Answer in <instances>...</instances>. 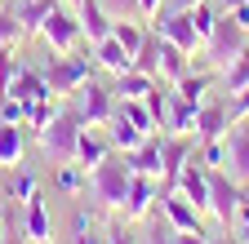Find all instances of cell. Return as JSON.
Returning <instances> with one entry per match:
<instances>
[{
    "label": "cell",
    "instance_id": "6da1fadb",
    "mask_svg": "<svg viewBox=\"0 0 249 244\" xmlns=\"http://www.w3.org/2000/svg\"><path fill=\"white\" fill-rule=\"evenodd\" d=\"M80 133H85L80 115L71 107H58V115L49 120V125L36 129V142H40V151H45L53 164H71L76 151H80Z\"/></svg>",
    "mask_w": 249,
    "mask_h": 244
},
{
    "label": "cell",
    "instance_id": "7a4b0ae2",
    "mask_svg": "<svg viewBox=\"0 0 249 244\" xmlns=\"http://www.w3.org/2000/svg\"><path fill=\"white\" fill-rule=\"evenodd\" d=\"M129 182H134V173H129V164H124V156H107L103 164L89 169V191H93V200H98L103 209H111V213L124 209Z\"/></svg>",
    "mask_w": 249,
    "mask_h": 244
},
{
    "label": "cell",
    "instance_id": "3957f363",
    "mask_svg": "<svg viewBox=\"0 0 249 244\" xmlns=\"http://www.w3.org/2000/svg\"><path fill=\"white\" fill-rule=\"evenodd\" d=\"M93 58L89 53H80V49H71V53H49V63H45V80H49V89H53V98H71L80 84H89L93 80Z\"/></svg>",
    "mask_w": 249,
    "mask_h": 244
},
{
    "label": "cell",
    "instance_id": "277c9868",
    "mask_svg": "<svg viewBox=\"0 0 249 244\" xmlns=\"http://www.w3.org/2000/svg\"><path fill=\"white\" fill-rule=\"evenodd\" d=\"M249 49V32L240 22H231V14H218V22H213V32H209V40H205V63L209 67H227L236 53H245Z\"/></svg>",
    "mask_w": 249,
    "mask_h": 244
},
{
    "label": "cell",
    "instance_id": "5b68a950",
    "mask_svg": "<svg viewBox=\"0 0 249 244\" xmlns=\"http://www.w3.org/2000/svg\"><path fill=\"white\" fill-rule=\"evenodd\" d=\"M71 111L80 115V125L85 129H107L111 125V115H116V89H103V84H80L76 94H71Z\"/></svg>",
    "mask_w": 249,
    "mask_h": 244
},
{
    "label": "cell",
    "instance_id": "8992f818",
    "mask_svg": "<svg viewBox=\"0 0 249 244\" xmlns=\"http://www.w3.org/2000/svg\"><path fill=\"white\" fill-rule=\"evenodd\" d=\"M240 195H245V187H240V182H236L227 169H209V213L218 218V227H223V231L236 227Z\"/></svg>",
    "mask_w": 249,
    "mask_h": 244
},
{
    "label": "cell",
    "instance_id": "52a82bcc",
    "mask_svg": "<svg viewBox=\"0 0 249 244\" xmlns=\"http://www.w3.org/2000/svg\"><path fill=\"white\" fill-rule=\"evenodd\" d=\"M151 22H156V36H160V40H169V45H178L187 58H196V53L205 49V40H200V32H196V22H192V14H187V9L156 14Z\"/></svg>",
    "mask_w": 249,
    "mask_h": 244
},
{
    "label": "cell",
    "instance_id": "ba28073f",
    "mask_svg": "<svg viewBox=\"0 0 249 244\" xmlns=\"http://www.w3.org/2000/svg\"><path fill=\"white\" fill-rule=\"evenodd\" d=\"M36 36L49 45V53H71V49H80V40H85V36H80V18L67 14L62 5L40 22V32H36Z\"/></svg>",
    "mask_w": 249,
    "mask_h": 244
},
{
    "label": "cell",
    "instance_id": "9c48e42d",
    "mask_svg": "<svg viewBox=\"0 0 249 244\" xmlns=\"http://www.w3.org/2000/svg\"><path fill=\"white\" fill-rule=\"evenodd\" d=\"M156 204H160V182H156V178H142V173H134L129 195H124V209H120V218H124V222H147Z\"/></svg>",
    "mask_w": 249,
    "mask_h": 244
},
{
    "label": "cell",
    "instance_id": "30bf717a",
    "mask_svg": "<svg viewBox=\"0 0 249 244\" xmlns=\"http://www.w3.org/2000/svg\"><path fill=\"white\" fill-rule=\"evenodd\" d=\"M227 129H231V120H227V102H200L196 107V125H192V138H196V146L200 142H213V138H227Z\"/></svg>",
    "mask_w": 249,
    "mask_h": 244
},
{
    "label": "cell",
    "instance_id": "8fae6325",
    "mask_svg": "<svg viewBox=\"0 0 249 244\" xmlns=\"http://www.w3.org/2000/svg\"><path fill=\"white\" fill-rule=\"evenodd\" d=\"M160 218H165L174 231H205V227H200V209L187 200L182 191H165V195H160Z\"/></svg>",
    "mask_w": 249,
    "mask_h": 244
},
{
    "label": "cell",
    "instance_id": "7c38bea8",
    "mask_svg": "<svg viewBox=\"0 0 249 244\" xmlns=\"http://www.w3.org/2000/svg\"><path fill=\"white\" fill-rule=\"evenodd\" d=\"M22 231L31 244H53V218H49V204L40 200V191L22 204Z\"/></svg>",
    "mask_w": 249,
    "mask_h": 244
},
{
    "label": "cell",
    "instance_id": "4fadbf2b",
    "mask_svg": "<svg viewBox=\"0 0 249 244\" xmlns=\"http://www.w3.org/2000/svg\"><path fill=\"white\" fill-rule=\"evenodd\" d=\"M174 191H182L187 200H192L200 213H209V169L205 164H196V156L182 164V173H178V187Z\"/></svg>",
    "mask_w": 249,
    "mask_h": 244
},
{
    "label": "cell",
    "instance_id": "5bb4252c",
    "mask_svg": "<svg viewBox=\"0 0 249 244\" xmlns=\"http://www.w3.org/2000/svg\"><path fill=\"white\" fill-rule=\"evenodd\" d=\"M120 156H124V164H129V173H142V178H156V182H160V138H142L134 151H120Z\"/></svg>",
    "mask_w": 249,
    "mask_h": 244
},
{
    "label": "cell",
    "instance_id": "9a60e30c",
    "mask_svg": "<svg viewBox=\"0 0 249 244\" xmlns=\"http://www.w3.org/2000/svg\"><path fill=\"white\" fill-rule=\"evenodd\" d=\"M76 9H80V14H76V18H80V36L89 40V49L98 45V40H107V36H111V22H116V18L98 5V0H80Z\"/></svg>",
    "mask_w": 249,
    "mask_h": 244
},
{
    "label": "cell",
    "instance_id": "2e32d148",
    "mask_svg": "<svg viewBox=\"0 0 249 244\" xmlns=\"http://www.w3.org/2000/svg\"><path fill=\"white\" fill-rule=\"evenodd\" d=\"M187 71H192V58H187L178 45L160 40V49H156V80H165V84H178Z\"/></svg>",
    "mask_w": 249,
    "mask_h": 244
},
{
    "label": "cell",
    "instance_id": "e0dca14e",
    "mask_svg": "<svg viewBox=\"0 0 249 244\" xmlns=\"http://www.w3.org/2000/svg\"><path fill=\"white\" fill-rule=\"evenodd\" d=\"M227 173L240 182H249V129L245 125H231V133H227Z\"/></svg>",
    "mask_w": 249,
    "mask_h": 244
},
{
    "label": "cell",
    "instance_id": "ac0fdd59",
    "mask_svg": "<svg viewBox=\"0 0 249 244\" xmlns=\"http://www.w3.org/2000/svg\"><path fill=\"white\" fill-rule=\"evenodd\" d=\"M93 63H98L107 76H120V71H129V67H134V53L124 49L116 36H107V40H98V45H93Z\"/></svg>",
    "mask_w": 249,
    "mask_h": 244
},
{
    "label": "cell",
    "instance_id": "d6986e66",
    "mask_svg": "<svg viewBox=\"0 0 249 244\" xmlns=\"http://www.w3.org/2000/svg\"><path fill=\"white\" fill-rule=\"evenodd\" d=\"M9 94L22 98V102H40V98H53V89H49L45 71H36V67H18V76H14V84H9Z\"/></svg>",
    "mask_w": 249,
    "mask_h": 244
},
{
    "label": "cell",
    "instance_id": "ffe728a7",
    "mask_svg": "<svg viewBox=\"0 0 249 244\" xmlns=\"http://www.w3.org/2000/svg\"><path fill=\"white\" fill-rule=\"evenodd\" d=\"M58 5H62V0H18V5H14L9 14L18 18L22 36H36V32H40V22H45V18H49Z\"/></svg>",
    "mask_w": 249,
    "mask_h": 244
},
{
    "label": "cell",
    "instance_id": "44dd1931",
    "mask_svg": "<svg viewBox=\"0 0 249 244\" xmlns=\"http://www.w3.org/2000/svg\"><path fill=\"white\" fill-rule=\"evenodd\" d=\"M22 151H27L22 125H9V120H0V169H18V164H22Z\"/></svg>",
    "mask_w": 249,
    "mask_h": 244
},
{
    "label": "cell",
    "instance_id": "7402d4cb",
    "mask_svg": "<svg viewBox=\"0 0 249 244\" xmlns=\"http://www.w3.org/2000/svg\"><path fill=\"white\" fill-rule=\"evenodd\" d=\"M116 115H120V120H129V125H134L138 133H147V138H151V133H160V129H156V115L147 111L142 98H116Z\"/></svg>",
    "mask_w": 249,
    "mask_h": 244
},
{
    "label": "cell",
    "instance_id": "603a6c76",
    "mask_svg": "<svg viewBox=\"0 0 249 244\" xmlns=\"http://www.w3.org/2000/svg\"><path fill=\"white\" fill-rule=\"evenodd\" d=\"M209 89H213V76L209 71H187L178 84H174V94L182 98V102H192V107H200L205 98H209Z\"/></svg>",
    "mask_w": 249,
    "mask_h": 244
},
{
    "label": "cell",
    "instance_id": "cb8c5ba5",
    "mask_svg": "<svg viewBox=\"0 0 249 244\" xmlns=\"http://www.w3.org/2000/svg\"><path fill=\"white\" fill-rule=\"evenodd\" d=\"M151 89H156V76H147L138 67H129V71L116 76V98H147Z\"/></svg>",
    "mask_w": 249,
    "mask_h": 244
},
{
    "label": "cell",
    "instance_id": "d4e9b609",
    "mask_svg": "<svg viewBox=\"0 0 249 244\" xmlns=\"http://www.w3.org/2000/svg\"><path fill=\"white\" fill-rule=\"evenodd\" d=\"M107 156H111V146H107L103 138H93V133H80V151H76V164H80L85 173H89L93 164H103Z\"/></svg>",
    "mask_w": 249,
    "mask_h": 244
},
{
    "label": "cell",
    "instance_id": "484cf974",
    "mask_svg": "<svg viewBox=\"0 0 249 244\" xmlns=\"http://www.w3.org/2000/svg\"><path fill=\"white\" fill-rule=\"evenodd\" d=\"M147 133H138L129 120H120V115H111V125H107V142L116 146V151H134L138 142H142Z\"/></svg>",
    "mask_w": 249,
    "mask_h": 244
},
{
    "label": "cell",
    "instance_id": "4316f807",
    "mask_svg": "<svg viewBox=\"0 0 249 244\" xmlns=\"http://www.w3.org/2000/svg\"><path fill=\"white\" fill-rule=\"evenodd\" d=\"M218 71H223V89H227V94L245 89V84H249V49H245V53H236L231 63H227V67H218Z\"/></svg>",
    "mask_w": 249,
    "mask_h": 244
},
{
    "label": "cell",
    "instance_id": "83f0119b",
    "mask_svg": "<svg viewBox=\"0 0 249 244\" xmlns=\"http://www.w3.org/2000/svg\"><path fill=\"white\" fill-rule=\"evenodd\" d=\"M111 36H116L124 49H129V53H138V45L147 40V32H142L138 18H116V22H111Z\"/></svg>",
    "mask_w": 249,
    "mask_h": 244
},
{
    "label": "cell",
    "instance_id": "f1b7e54d",
    "mask_svg": "<svg viewBox=\"0 0 249 244\" xmlns=\"http://www.w3.org/2000/svg\"><path fill=\"white\" fill-rule=\"evenodd\" d=\"M58 187L67 191V195H76V191H85L89 187V173L71 160V164H58Z\"/></svg>",
    "mask_w": 249,
    "mask_h": 244
},
{
    "label": "cell",
    "instance_id": "f546056e",
    "mask_svg": "<svg viewBox=\"0 0 249 244\" xmlns=\"http://www.w3.org/2000/svg\"><path fill=\"white\" fill-rule=\"evenodd\" d=\"M58 115V102L53 98H40V102H27V129H45L49 120Z\"/></svg>",
    "mask_w": 249,
    "mask_h": 244
},
{
    "label": "cell",
    "instance_id": "4dcf8cb0",
    "mask_svg": "<svg viewBox=\"0 0 249 244\" xmlns=\"http://www.w3.org/2000/svg\"><path fill=\"white\" fill-rule=\"evenodd\" d=\"M200 164H205V169H227V138L200 142Z\"/></svg>",
    "mask_w": 249,
    "mask_h": 244
},
{
    "label": "cell",
    "instance_id": "1f68e13d",
    "mask_svg": "<svg viewBox=\"0 0 249 244\" xmlns=\"http://www.w3.org/2000/svg\"><path fill=\"white\" fill-rule=\"evenodd\" d=\"M187 14H192V22H196V32H200V40H209V32H213V22H218V9L209 5V0H200V5H192Z\"/></svg>",
    "mask_w": 249,
    "mask_h": 244
},
{
    "label": "cell",
    "instance_id": "d6a6232c",
    "mask_svg": "<svg viewBox=\"0 0 249 244\" xmlns=\"http://www.w3.org/2000/svg\"><path fill=\"white\" fill-rule=\"evenodd\" d=\"M0 244H31L27 231H22V218H18V204L5 213V231H0Z\"/></svg>",
    "mask_w": 249,
    "mask_h": 244
},
{
    "label": "cell",
    "instance_id": "836d02e7",
    "mask_svg": "<svg viewBox=\"0 0 249 244\" xmlns=\"http://www.w3.org/2000/svg\"><path fill=\"white\" fill-rule=\"evenodd\" d=\"M27 36H22V27H18V18L14 14H0V49H18Z\"/></svg>",
    "mask_w": 249,
    "mask_h": 244
},
{
    "label": "cell",
    "instance_id": "e575fe53",
    "mask_svg": "<svg viewBox=\"0 0 249 244\" xmlns=\"http://www.w3.org/2000/svg\"><path fill=\"white\" fill-rule=\"evenodd\" d=\"M0 120H9V125H27V102L14 98V94H0Z\"/></svg>",
    "mask_w": 249,
    "mask_h": 244
},
{
    "label": "cell",
    "instance_id": "d590c367",
    "mask_svg": "<svg viewBox=\"0 0 249 244\" xmlns=\"http://www.w3.org/2000/svg\"><path fill=\"white\" fill-rule=\"evenodd\" d=\"M18 67H22V63H18V49H0V94H9Z\"/></svg>",
    "mask_w": 249,
    "mask_h": 244
},
{
    "label": "cell",
    "instance_id": "8d00e7d4",
    "mask_svg": "<svg viewBox=\"0 0 249 244\" xmlns=\"http://www.w3.org/2000/svg\"><path fill=\"white\" fill-rule=\"evenodd\" d=\"M36 191H40V187H36V178H31V173H18V178L9 182V200H14V204H27Z\"/></svg>",
    "mask_w": 249,
    "mask_h": 244
},
{
    "label": "cell",
    "instance_id": "74e56055",
    "mask_svg": "<svg viewBox=\"0 0 249 244\" xmlns=\"http://www.w3.org/2000/svg\"><path fill=\"white\" fill-rule=\"evenodd\" d=\"M227 120H231V125H245V120H249V84L231 94V102H227Z\"/></svg>",
    "mask_w": 249,
    "mask_h": 244
},
{
    "label": "cell",
    "instance_id": "f35d334b",
    "mask_svg": "<svg viewBox=\"0 0 249 244\" xmlns=\"http://www.w3.org/2000/svg\"><path fill=\"white\" fill-rule=\"evenodd\" d=\"M111 18H138V0H98Z\"/></svg>",
    "mask_w": 249,
    "mask_h": 244
},
{
    "label": "cell",
    "instance_id": "ab89813d",
    "mask_svg": "<svg viewBox=\"0 0 249 244\" xmlns=\"http://www.w3.org/2000/svg\"><path fill=\"white\" fill-rule=\"evenodd\" d=\"M169 244H213L205 231H174L169 227Z\"/></svg>",
    "mask_w": 249,
    "mask_h": 244
},
{
    "label": "cell",
    "instance_id": "60d3db41",
    "mask_svg": "<svg viewBox=\"0 0 249 244\" xmlns=\"http://www.w3.org/2000/svg\"><path fill=\"white\" fill-rule=\"evenodd\" d=\"M107 244H134L129 227H124V222H111V227H107Z\"/></svg>",
    "mask_w": 249,
    "mask_h": 244
},
{
    "label": "cell",
    "instance_id": "b9f144b4",
    "mask_svg": "<svg viewBox=\"0 0 249 244\" xmlns=\"http://www.w3.org/2000/svg\"><path fill=\"white\" fill-rule=\"evenodd\" d=\"M142 244H169V222H151V231H147Z\"/></svg>",
    "mask_w": 249,
    "mask_h": 244
},
{
    "label": "cell",
    "instance_id": "7bdbcfd3",
    "mask_svg": "<svg viewBox=\"0 0 249 244\" xmlns=\"http://www.w3.org/2000/svg\"><path fill=\"white\" fill-rule=\"evenodd\" d=\"M160 5H165V0H138V18H156V14H160Z\"/></svg>",
    "mask_w": 249,
    "mask_h": 244
},
{
    "label": "cell",
    "instance_id": "ee69618b",
    "mask_svg": "<svg viewBox=\"0 0 249 244\" xmlns=\"http://www.w3.org/2000/svg\"><path fill=\"white\" fill-rule=\"evenodd\" d=\"M227 14H231V22H240L245 32H249V0H245V5H231Z\"/></svg>",
    "mask_w": 249,
    "mask_h": 244
},
{
    "label": "cell",
    "instance_id": "f6af8a7d",
    "mask_svg": "<svg viewBox=\"0 0 249 244\" xmlns=\"http://www.w3.org/2000/svg\"><path fill=\"white\" fill-rule=\"evenodd\" d=\"M240 222H249V191L240 195V209H236V227H240Z\"/></svg>",
    "mask_w": 249,
    "mask_h": 244
},
{
    "label": "cell",
    "instance_id": "bcb514c9",
    "mask_svg": "<svg viewBox=\"0 0 249 244\" xmlns=\"http://www.w3.org/2000/svg\"><path fill=\"white\" fill-rule=\"evenodd\" d=\"M236 240H240V244H249V222H240V231H236Z\"/></svg>",
    "mask_w": 249,
    "mask_h": 244
},
{
    "label": "cell",
    "instance_id": "7dc6e473",
    "mask_svg": "<svg viewBox=\"0 0 249 244\" xmlns=\"http://www.w3.org/2000/svg\"><path fill=\"white\" fill-rule=\"evenodd\" d=\"M174 5H178V9H192V5H200V0H174Z\"/></svg>",
    "mask_w": 249,
    "mask_h": 244
},
{
    "label": "cell",
    "instance_id": "c3c4849f",
    "mask_svg": "<svg viewBox=\"0 0 249 244\" xmlns=\"http://www.w3.org/2000/svg\"><path fill=\"white\" fill-rule=\"evenodd\" d=\"M213 244H236V240H231V235H227V240H213Z\"/></svg>",
    "mask_w": 249,
    "mask_h": 244
},
{
    "label": "cell",
    "instance_id": "681fc988",
    "mask_svg": "<svg viewBox=\"0 0 249 244\" xmlns=\"http://www.w3.org/2000/svg\"><path fill=\"white\" fill-rule=\"evenodd\" d=\"M231 5H245V0H227V9H231Z\"/></svg>",
    "mask_w": 249,
    "mask_h": 244
},
{
    "label": "cell",
    "instance_id": "f907efd6",
    "mask_svg": "<svg viewBox=\"0 0 249 244\" xmlns=\"http://www.w3.org/2000/svg\"><path fill=\"white\" fill-rule=\"evenodd\" d=\"M0 231H5V213H0Z\"/></svg>",
    "mask_w": 249,
    "mask_h": 244
},
{
    "label": "cell",
    "instance_id": "816d5d0a",
    "mask_svg": "<svg viewBox=\"0 0 249 244\" xmlns=\"http://www.w3.org/2000/svg\"><path fill=\"white\" fill-rule=\"evenodd\" d=\"M67 5H80V0H67Z\"/></svg>",
    "mask_w": 249,
    "mask_h": 244
}]
</instances>
